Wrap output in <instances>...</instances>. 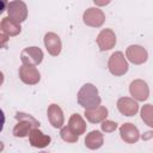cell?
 I'll return each mask as SVG.
<instances>
[{
	"mask_svg": "<svg viewBox=\"0 0 153 153\" xmlns=\"http://www.w3.org/2000/svg\"><path fill=\"white\" fill-rule=\"evenodd\" d=\"M108 68H109V72L115 76L124 75L129 68L127 59L124 57V54L122 51L112 53L108 61Z\"/></svg>",
	"mask_w": 153,
	"mask_h": 153,
	"instance_id": "3",
	"label": "cell"
},
{
	"mask_svg": "<svg viewBox=\"0 0 153 153\" xmlns=\"http://www.w3.org/2000/svg\"><path fill=\"white\" fill-rule=\"evenodd\" d=\"M141 120L145 122V124L153 128V105L152 104H145L141 108Z\"/></svg>",
	"mask_w": 153,
	"mask_h": 153,
	"instance_id": "20",
	"label": "cell"
},
{
	"mask_svg": "<svg viewBox=\"0 0 153 153\" xmlns=\"http://www.w3.org/2000/svg\"><path fill=\"white\" fill-rule=\"evenodd\" d=\"M7 13L11 19L20 24L27 18V6L22 0H13L7 5Z\"/></svg>",
	"mask_w": 153,
	"mask_h": 153,
	"instance_id": "4",
	"label": "cell"
},
{
	"mask_svg": "<svg viewBox=\"0 0 153 153\" xmlns=\"http://www.w3.org/2000/svg\"><path fill=\"white\" fill-rule=\"evenodd\" d=\"M93 2H94V5L96 6H98V7H103V6H108L110 2H111V0H92Z\"/></svg>",
	"mask_w": 153,
	"mask_h": 153,
	"instance_id": "23",
	"label": "cell"
},
{
	"mask_svg": "<svg viewBox=\"0 0 153 153\" xmlns=\"http://www.w3.org/2000/svg\"><path fill=\"white\" fill-rule=\"evenodd\" d=\"M126 57L134 65H142L148 59L147 50L137 44H131L126 50Z\"/></svg>",
	"mask_w": 153,
	"mask_h": 153,
	"instance_id": "9",
	"label": "cell"
},
{
	"mask_svg": "<svg viewBox=\"0 0 153 153\" xmlns=\"http://www.w3.org/2000/svg\"><path fill=\"white\" fill-rule=\"evenodd\" d=\"M130 96L137 102H145L149 96V87L142 79H135L129 85Z\"/></svg>",
	"mask_w": 153,
	"mask_h": 153,
	"instance_id": "8",
	"label": "cell"
},
{
	"mask_svg": "<svg viewBox=\"0 0 153 153\" xmlns=\"http://www.w3.org/2000/svg\"><path fill=\"white\" fill-rule=\"evenodd\" d=\"M100 51H106L116 45V35L111 29H103L96 39Z\"/></svg>",
	"mask_w": 153,
	"mask_h": 153,
	"instance_id": "10",
	"label": "cell"
},
{
	"mask_svg": "<svg viewBox=\"0 0 153 153\" xmlns=\"http://www.w3.org/2000/svg\"><path fill=\"white\" fill-rule=\"evenodd\" d=\"M120 136L126 143H135L140 139V131L133 123H124L120 127Z\"/></svg>",
	"mask_w": 153,
	"mask_h": 153,
	"instance_id": "14",
	"label": "cell"
},
{
	"mask_svg": "<svg viewBox=\"0 0 153 153\" xmlns=\"http://www.w3.org/2000/svg\"><path fill=\"white\" fill-rule=\"evenodd\" d=\"M43 42H44V47L47 51L51 56L60 55L62 50V43H61V38L59 37V35H56L55 32H47L44 35Z\"/></svg>",
	"mask_w": 153,
	"mask_h": 153,
	"instance_id": "11",
	"label": "cell"
},
{
	"mask_svg": "<svg viewBox=\"0 0 153 153\" xmlns=\"http://www.w3.org/2000/svg\"><path fill=\"white\" fill-rule=\"evenodd\" d=\"M103 143H104V136L99 130H92L85 137V146L91 151L99 149L103 146Z\"/></svg>",
	"mask_w": 153,
	"mask_h": 153,
	"instance_id": "18",
	"label": "cell"
},
{
	"mask_svg": "<svg viewBox=\"0 0 153 153\" xmlns=\"http://www.w3.org/2000/svg\"><path fill=\"white\" fill-rule=\"evenodd\" d=\"M0 29L2 32H5L7 36L10 37H13V36H17L22 31V27H20V24L14 22L13 19H11L8 16L7 17H4L1 19V23H0Z\"/></svg>",
	"mask_w": 153,
	"mask_h": 153,
	"instance_id": "17",
	"label": "cell"
},
{
	"mask_svg": "<svg viewBox=\"0 0 153 153\" xmlns=\"http://www.w3.org/2000/svg\"><path fill=\"white\" fill-rule=\"evenodd\" d=\"M48 120L54 128H62L65 124V116L62 109L57 104H50L47 110Z\"/></svg>",
	"mask_w": 153,
	"mask_h": 153,
	"instance_id": "15",
	"label": "cell"
},
{
	"mask_svg": "<svg viewBox=\"0 0 153 153\" xmlns=\"http://www.w3.org/2000/svg\"><path fill=\"white\" fill-rule=\"evenodd\" d=\"M19 79L26 85H36L41 80V73L36 68V66L22 65L18 71Z\"/></svg>",
	"mask_w": 153,
	"mask_h": 153,
	"instance_id": "7",
	"label": "cell"
},
{
	"mask_svg": "<svg viewBox=\"0 0 153 153\" xmlns=\"http://www.w3.org/2000/svg\"><path fill=\"white\" fill-rule=\"evenodd\" d=\"M100 128L105 133H112L117 129V123L114 121H110V120H104L100 124Z\"/></svg>",
	"mask_w": 153,
	"mask_h": 153,
	"instance_id": "22",
	"label": "cell"
},
{
	"mask_svg": "<svg viewBox=\"0 0 153 153\" xmlns=\"http://www.w3.org/2000/svg\"><path fill=\"white\" fill-rule=\"evenodd\" d=\"M68 127H69L75 134H78V135L80 136V135H82V134L86 131L87 124H86V122L84 121V118L81 117V115H79V114H73V115L69 117V120H68Z\"/></svg>",
	"mask_w": 153,
	"mask_h": 153,
	"instance_id": "19",
	"label": "cell"
},
{
	"mask_svg": "<svg viewBox=\"0 0 153 153\" xmlns=\"http://www.w3.org/2000/svg\"><path fill=\"white\" fill-rule=\"evenodd\" d=\"M76 98H78L79 105L82 106L84 109L96 108V106L100 105V100H102L98 88L91 82L84 84L81 86V88L78 91Z\"/></svg>",
	"mask_w": 153,
	"mask_h": 153,
	"instance_id": "1",
	"label": "cell"
},
{
	"mask_svg": "<svg viewBox=\"0 0 153 153\" xmlns=\"http://www.w3.org/2000/svg\"><path fill=\"white\" fill-rule=\"evenodd\" d=\"M29 142L35 148H45L50 145L51 137L49 135H45L38 128H33L29 134Z\"/></svg>",
	"mask_w": 153,
	"mask_h": 153,
	"instance_id": "13",
	"label": "cell"
},
{
	"mask_svg": "<svg viewBox=\"0 0 153 153\" xmlns=\"http://www.w3.org/2000/svg\"><path fill=\"white\" fill-rule=\"evenodd\" d=\"M82 22L91 27H100L105 22V14L97 7H88L82 13Z\"/></svg>",
	"mask_w": 153,
	"mask_h": 153,
	"instance_id": "5",
	"label": "cell"
},
{
	"mask_svg": "<svg viewBox=\"0 0 153 153\" xmlns=\"http://www.w3.org/2000/svg\"><path fill=\"white\" fill-rule=\"evenodd\" d=\"M16 120H17V124L13 128V135L16 137L29 136L30 131L33 128L39 127V122L36 118H33L31 115L25 114V112H17Z\"/></svg>",
	"mask_w": 153,
	"mask_h": 153,
	"instance_id": "2",
	"label": "cell"
},
{
	"mask_svg": "<svg viewBox=\"0 0 153 153\" xmlns=\"http://www.w3.org/2000/svg\"><path fill=\"white\" fill-rule=\"evenodd\" d=\"M43 51L38 47H27L22 50L20 61L23 65L38 66L43 61Z\"/></svg>",
	"mask_w": 153,
	"mask_h": 153,
	"instance_id": "6",
	"label": "cell"
},
{
	"mask_svg": "<svg viewBox=\"0 0 153 153\" xmlns=\"http://www.w3.org/2000/svg\"><path fill=\"white\" fill-rule=\"evenodd\" d=\"M60 136H61V139H62L65 142H71V143H74V142H76V141L79 140V135L75 134L68 126L61 128Z\"/></svg>",
	"mask_w": 153,
	"mask_h": 153,
	"instance_id": "21",
	"label": "cell"
},
{
	"mask_svg": "<svg viewBox=\"0 0 153 153\" xmlns=\"http://www.w3.org/2000/svg\"><path fill=\"white\" fill-rule=\"evenodd\" d=\"M117 109L118 111L124 116H134L139 111V104L137 100L129 97H121L117 100Z\"/></svg>",
	"mask_w": 153,
	"mask_h": 153,
	"instance_id": "12",
	"label": "cell"
},
{
	"mask_svg": "<svg viewBox=\"0 0 153 153\" xmlns=\"http://www.w3.org/2000/svg\"><path fill=\"white\" fill-rule=\"evenodd\" d=\"M85 117L88 122L91 123H99L103 122L104 120H106L109 111L105 106L98 105L96 108H91V109H85Z\"/></svg>",
	"mask_w": 153,
	"mask_h": 153,
	"instance_id": "16",
	"label": "cell"
},
{
	"mask_svg": "<svg viewBox=\"0 0 153 153\" xmlns=\"http://www.w3.org/2000/svg\"><path fill=\"white\" fill-rule=\"evenodd\" d=\"M8 37H10V36H7L5 32H2V31H1V45H5V43L7 42Z\"/></svg>",
	"mask_w": 153,
	"mask_h": 153,
	"instance_id": "24",
	"label": "cell"
}]
</instances>
